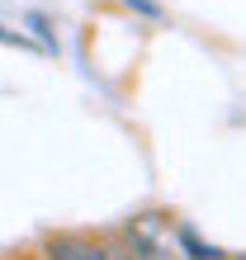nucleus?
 <instances>
[{
    "label": "nucleus",
    "mask_w": 246,
    "mask_h": 260,
    "mask_svg": "<svg viewBox=\"0 0 246 260\" xmlns=\"http://www.w3.org/2000/svg\"><path fill=\"white\" fill-rule=\"evenodd\" d=\"M118 237L128 241V251L137 260H180L175 251V218L161 208H142L118 227Z\"/></svg>",
    "instance_id": "obj_1"
},
{
    "label": "nucleus",
    "mask_w": 246,
    "mask_h": 260,
    "mask_svg": "<svg viewBox=\"0 0 246 260\" xmlns=\"http://www.w3.org/2000/svg\"><path fill=\"white\" fill-rule=\"evenodd\" d=\"M43 260H104V241L85 232H48L43 237Z\"/></svg>",
    "instance_id": "obj_2"
},
{
    "label": "nucleus",
    "mask_w": 246,
    "mask_h": 260,
    "mask_svg": "<svg viewBox=\"0 0 246 260\" xmlns=\"http://www.w3.org/2000/svg\"><path fill=\"white\" fill-rule=\"evenodd\" d=\"M175 251H180V260H227L218 246H208L190 222H175Z\"/></svg>",
    "instance_id": "obj_3"
},
{
    "label": "nucleus",
    "mask_w": 246,
    "mask_h": 260,
    "mask_svg": "<svg viewBox=\"0 0 246 260\" xmlns=\"http://www.w3.org/2000/svg\"><path fill=\"white\" fill-rule=\"evenodd\" d=\"M100 241H104V260H137V255L128 251V241H123L118 232H114V237H100Z\"/></svg>",
    "instance_id": "obj_4"
},
{
    "label": "nucleus",
    "mask_w": 246,
    "mask_h": 260,
    "mask_svg": "<svg viewBox=\"0 0 246 260\" xmlns=\"http://www.w3.org/2000/svg\"><path fill=\"white\" fill-rule=\"evenodd\" d=\"M24 260H43V255H24Z\"/></svg>",
    "instance_id": "obj_5"
},
{
    "label": "nucleus",
    "mask_w": 246,
    "mask_h": 260,
    "mask_svg": "<svg viewBox=\"0 0 246 260\" xmlns=\"http://www.w3.org/2000/svg\"><path fill=\"white\" fill-rule=\"evenodd\" d=\"M237 260H246V255H237Z\"/></svg>",
    "instance_id": "obj_6"
}]
</instances>
